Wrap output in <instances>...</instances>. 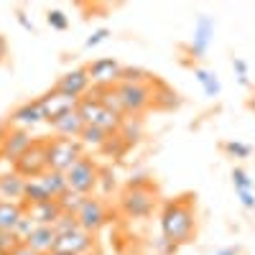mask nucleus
I'll list each match as a JSON object with an SVG mask.
<instances>
[{"label":"nucleus","instance_id":"nucleus-38","mask_svg":"<svg viewBox=\"0 0 255 255\" xmlns=\"http://www.w3.org/2000/svg\"><path fill=\"white\" fill-rule=\"evenodd\" d=\"M238 199L245 209H255V194L253 191H238Z\"/></svg>","mask_w":255,"mask_h":255},{"label":"nucleus","instance_id":"nucleus-25","mask_svg":"<svg viewBox=\"0 0 255 255\" xmlns=\"http://www.w3.org/2000/svg\"><path fill=\"white\" fill-rule=\"evenodd\" d=\"M110 140V133H105L102 128H97V125H84V130H82V135H79V143L82 145H87V148H105V143Z\"/></svg>","mask_w":255,"mask_h":255},{"label":"nucleus","instance_id":"nucleus-41","mask_svg":"<svg viewBox=\"0 0 255 255\" xmlns=\"http://www.w3.org/2000/svg\"><path fill=\"white\" fill-rule=\"evenodd\" d=\"M100 179H105L102 184H105V191H108L110 186H115V176L110 179V171H102V168H100Z\"/></svg>","mask_w":255,"mask_h":255},{"label":"nucleus","instance_id":"nucleus-44","mask_svg":"<svg viewBox=\"0 0 255 255\" xmlns=\"http://www.w3.org/2000/svg\"><path fill=\"white\" fill-rule=\"evenodd\" d=\"M248 105H250V110L255 113V92H253V97H250V102H248Z\"/></svg>","mask_w":255,"mask_h":255},{"label":"nucleus","instance_id":"nucleus-26","mask_svg":"<svg viewBox=\"0 0 255 255\" xmlns=\"http://www.w3.org/2000/svg\"><path fill=\"white\" fill-rule=\"evenodd\" d=\"M128 145L130 143H135L140 135H143V123H140V118H125L123 120V125H120V133H118Z\"/></svg>","mask_w":255,"mask_h":255},{"label":"nucleus","instance_id":"nucleus-13","mask_svg":"<svg viewBox=\"0 0 255 255\" xmlns=\"http://www.w3.org/2000/svg\"><path fill=\"white\" fill-rule=\"evenodd\" d=\"M38 105H41V110H44V120L46 123H54L56 118H61L64 113H72L79 108V100L74 97H67V95H61L51 87V92L46 95H41L38 97Z\"/></svg>","mask_w":255,"mask_h":255},{"label":"nucleus","instance_id":"nucleus-4","mask_svg":"<svg viewBox=\"0 0 255 255\" xmlns=\"http://www.w3.org/2000/svg\"><path fill=\"white\" fill-rule=\"evenodd\" d=\"M13 171H15L18 176H23L26 181L44 176V174L49 171V140L36 138L33 145L13 163Z\"/></svg>","mask_w":255,"mask_h":255},{"label":"nucleus","instance_id":"nucleus-19","mask_svg":"<svg viewBox=\"0 0 255 255\" xmlns=\"http://www.w3.org/2000/svg\"><path fill=\"white\" fill-rule=\"evenodd\" d=\"M26 217V204L23 202H8L0 199V230L15 232L18 222Z\"/></svg>","mask_w":255,"mask_h":255},{"label":"nucleus","instance_id":"nucleus-7","mask_svg":"<svg viewBox=\"0 0 255 255\" xmlns=\"http://www.w3.org/2000/svg\"><path fill=\"white\" fill-rule=\"evenodd\" d=\"M67 184L72 191L82 197H92V191L100 186V168L90 156H82L69 171H67Z\"/></svg>","mask_w":255,"mask_h":255},{"label":"nucleus","instance_id":"nucleus-20","mask_svg":"<svg viewBox=\"0 0 255 255\" xmlns=\"http://www.w3.org/2000/svg\"><path fill=\"white\" fill-rule=\"evenodd\" d=\"M23 191H26V179L23 176H18L15 171L0 176V199L23 202Z\"/></svg>","mask_w":255,"mask_h":255},{"label":"nucleus","instance_id":"nucleus-33","mask_svg":"<svg viewBox=\"0 0 255 255\" xmlns=\"http://www.w3.org/2000/svg\"><path fill=\"white\" fill-rule=\"evenodd\" d=\"M33 227H36V222H33V217L26 212V217L20 220V222H18V227H15V238H18L20 243H23V240L31 235V232H33Z\"/></svg>","mask_w":255,"mask_h":255},{"label":"nucleus","instance_id":"nucleus-10","mask_svg":"<svg viewBox=\"0 0 255 255\" xmlns=\"http://www.w3.org/2000/svg\"><path fill=\"white\" fill-rule=\"evenodd\" d=\"M90 87H92V79L87 74V67H77V69L64 72L56 79V84H54L56 92L67 95V97H74V100H82L84 95L90 92Z\"/></svg>","mask_w":255,"mask_h":255},{"label":"nucleus","instance_id":"nucleus-1","mask_svg":"<svg viewBox=\"0 0 255 255\" xmlns=\"http://www.w3.org/2000/svg\"><path fill=\"white\" fill-rule=\"evenodd\" d=\"M194 197L184 194L171 202H166L161 209V238L171 245H186L197 235V212H194Z\"/></svg>","mask_w":255,"mask_h":255},{"label":"nucleus","instance_id":"nucleus-16","mask_svg":"<svg viewBox=\"0 0 255 255\" xmlns=\"http://www.w3.org/2000/svg\"><path fill=\"white\" fill-rule=\"evenodd\" d=\"M28 248H33L41 255H49L54 250H59V232L54 230V225H36L33 232L23 240Z\"/></svg>","mask_w":255,"mask_h":255},{"label":"nucleus","instance_id":"nucleus-22","mask_svg":"<svg viewBox=\"0 0 255 255\" xmlns=\"http://www.w3.org/2000/svg\"><path fill=\"white\" fill-rule=\"evenodd\" d=\"M54 197L49 194V189L44 186L41 179H31L26 181V191H23V204L26 207H33V204H44V202H51Z\"/></svg>","mask_w":255,"mask_h":255},{"label":"nucleus","instance_id":"nucleus-17","mask_svg":"<svg viewBox=\"0 0 255 255\" xmlns=\"http://www.w3.org/2000/svg\"><path fill=\"white\" fill-rule=\"evenodd\" d=\"M49 128L56 133V138H77L79 140V135L84 130V120L77 110H72V113H64L61 118H56L54 123H49Z\"/></svg>","mask_w":255,"mask_h":255},{"label":"nucleus","instance_id":"nucleus-12","mask_svg":"<svg viewBox=\"0 0 255 255\" xmlns=\"http://www.w3.org/2000/svg\"><path fill=\"white\" fill-rule=\"evenodd\" d=\"M87 74L95 87H113L123 77V64L118 59H95L87 64Z\"/></svg>","mask_w":255,"mask_h":255},{"label":"nucleus","instance_id":"nucleus-15","mask_svg":"<svg viewBox=\"0 0 255 255\" xmlns=\"http://www.w3.org/2000/svg\"><path fill=\"white\" fill-rule=\"evenodd\" d=\"M92 248H95V235L87 230H82V227L59 235V250H64V253L87 255V253H92Z\"/></svg>","mask_w":255,"mask_h":255},{"label":"nucleus","instance_id":"nucleus-6","mask_svg":"<svg viewBox=\"0 0 255 255\" xmlns=\"http://www.w3.org/2000/svg\"><path fill=\"white\" fill-rule=\"evenodd\" d=\"M77 113L82 115L84 125H97V128H102L105 133H110V135H118V133H120V125H123V120H125V118L115 115L113 110L102 108V105H100L97 100H92V97H82Z\"/></svg>","mask_w":255,"mask_h":255},{"label":"nucleus","instance_id":"nucleus-21","mask_svg":"<svg viewBox=\"0 0 255 255\" xmlns=\"http://www.w3.org/2000/svg\"><path fill=\"white\" fill-rule=\"evenodd\" d=\"M194 77H197V82L202 84V90H204V95H207L209 100H215V97L222 95V84H220V77H217L215 72H209V69H204V67H194Z\"/></svg>","mask_w":255,"mask_h":255},{"label":"nucleus","instance_id":"nucleus-37","mask_svg":"<svg viewBox=\"0 0 255 255\" xmlns=\"http://www.w3.org/2000/svg\"><path fill=\"white\" fill-rule=\"evenodd\" d=\"M125 148H128V143H125L120 135H110V140L105 143L102 151H108V153H113V156H120V153H125Z\"/></svg>","mask_w":255,"mask_h":255},{"label":"nucleus","instance_id":"nucleus-29","mask_svg":"<svg viewBox=\"0 0 255 255\" xmlns=\"http://www.w3.org/2000/svg\"><path fill=\"white\" fill-rule=\"evenodd\" d=\"M82 202H84V197L82 194H77V191H67V194H64L61 199H59V204H61V209L67 212V215H77V209L82 207Z\"/></svg>","mask_w":255,"mask_h":255},{"label":"nucleus","instance_id":"nucleus-18","mask_svg":"<svg viewBox=\"0 0 255 255\" xmlns=\"http://www.w3.org/2000/svg\"><path fill=\"white\" fill-rule=\"evenodd\" d=\"M26 212L33 217L36 225H56V222L61 220V215H67V212L61 209L59 199H51V202H44V204L26 207Z\"/></svg>","mask_w":255,"mask_h":255},{"label":"nucleus","instance_id":"nucleus-28","mask_svg":"<svg viewBox=\"0 0 255 255\" xmlns=\"http://www.w3.org/2000/svg\"><path fill=\"white\" fill-rule=\"evenodd\" d=\"M232 184H235V191H253L255 189V181L248 176L245 168H232Z\"/></svg>","mask_w":255,"mask_h":255},{"label":"nucleus","instance_id":"nucleus-11","mask_svg":"<svg viewBox=\"0 0 255 255\" xmlns=\"http://www.w3.org/2000/svg\"><path fill=\"white\" fill-rule=\"evenodd\" d=\"M41 123H46V120H44V110H41V105H38V97L28 100V102H20L5 118L8 128H20V130H28V133H31V128H36Z\"/></svg>","mask_w":255,"mask_h":255},{"label":"nucleus","instance_id":"nucleus-46","mask_svg":"<svg viewBox=\"0 0 255 255\" xmlns=\"http://www.w3.org/2000/svg\"><path fill=\"white\" fill-rule=\"evenodd\" d=\"M0 161H3V153H0Z\"/></svg>","mask_w":255,"mask_h":255},{"label":"nucleus","instance_id":"nucleus-23","mask_svg":"<svg viewBox=\"0 0 255 255\" xmlns=\"http://www.w3.org/2000/svg\"><path fill=\"white\" fill-rule=\"evenodd\" d=\"M41 181H44V186L49 189V194L54 197V199H61L64 194L69 191V184H67V174H61V171H49L44 174V176H38Z\"/></svg>","mask_w":255,"mask_h":255},{"label":"nucleus","instance_id":"nucleus-2","mask_svg":"<svg viewBox=\"0 0 255 255\" xmlns=\"http://www.w3.org/2000/svg\"><path fill=\"white\" fill-rule=\"evenodd\" d=\"M156 189L151 186V181L148 179H138V181H130L128 184V189L123 191V197H120V209L125 212V217H130V220H143L148 217L151 212L156 209Z\"/></svg>","mask_w":255,"mask_h":255},{"label":"nucleus","instance_id":"nucleus-42","mask_svg":"<svg viewBox=\"0 0 255 255\" xmlns=\"http://www.w3.org/2000/svg\"><path fill=\"white\" fill-rule=\"evenodd\" d=\"M5 59H8V41H5V36H0V64Z\"/></svg>","mask_w":255,"mask_h":255},{"label":"nucleus","instance_id":"nucleus-36","mask_svg":"<svg viewBox=\"0 0 255 255\" xmlns=\"http://www.w3.org/2000/svg\"><path fill=\"white\" fill-rule=\"evenodd\" d=\"M232 69H235V74H238V82L243 84V87H248L250 79H248V64H245V59L235 56V59H232Z\"/></svg>","mask_w":255,"mask_h":255},{"label":"nucleus","instance_id":"nucleus-47","mask_svg":"<svg viewBox=\"0 0 255 255\" xmlns=\"http://www.w3.org/2000/svg\"><path fill=\"white\" fill-rule=\"evenodd\" d=\"M87 255H92V253H87Z\"/></svg>","mask_w":255,"mask_h":255},{"label":"nucleus","instance_id":"nucleus-14","mask_svg":"<svg viewBox=\"0 0 255 255\" xmlns=\"http://www.w3.org/2000/svg\"><path fill=\"white\" fill-rule=\"evenodd\" d=\"M212 41H215V20L209 15H199L197 26H194V36H191V44H189V56L202 59L209 51Z\"/></svg>","mask_w":255,"mask_h":255},{"label":"nucleus","instance_id":"nucleus-3","mask_svg":"<svg viewBox=\"0 0 255 255\" xmlns=\"http://www.w3.org/2000/svg\"><path fill=\"white\" fill-rule=\"evenodd\" d=\"M156 82H118V92L125 108V118H140L156 100Z\"/></svg>","mask_w":255,"mask_h":255},{"label":"nucleus","instance_id":"nucleus-30","mask_svg":"<svg viewBox=\"0 0 255 255\" xmlns=\"http://www.w3.org/2000/svg\"><path fill=\"white\" fill-rule=\"evenodd\" d=\"M156 77L153 74H148L145 69H138V67H123V77L120 82H153Z\"/></svg>","mask_w":255,"mask_h":255},{"label":"nucleus","instance_id":"nucleus-45","mask_svg":"<svg viewBox=\"0 0 255 255\" xmlns=\"http://www.w3.org/2000/svg\"><path fill=\"white\" fill-rule=\"evenodd\" d=\"M49 255H72V253H64V250H54V253H49Z\"/></svg>","mask_w":255,"mask_h":255},{"label":"nucleus","instance_id":"nucleus-35","mask_svg":"<svg viewBox=\"0 0 255 255\" xmlns=\"http://www.w3.org/2000/svg\"><path fill=\"white\" fill-rule=\"evenodd\" d=\"M77 227H79V222H77L74 215H61V220L54 225V230L59 232V235H64V232H72V230H77Z\"/></svg>","mask_w":255,"mask_h":255},{"label":"nucleus","instance_id":"nucleus-24","mask_svg":"<svg viewBox=\"0 0 255 255\" xmlns=\"http://www.w3.org/2000/svg\"><path fill=\"white\" fill-rule=\"evenodd\" d=\"M181 105V100H179V95L168 87V84H163V82H156V100H153V108H158V110H174V108H179Z\"/></svg>","mask_w":255,"mask_h":255},{"label":"nucleus","instance_id":"nucleus-43","mask_svg":"<svg viewBox=\"0 0 255 255\" xmlns=\"http://www.w3.org/2000/svg\"><path fill=\"white\" fill-rule=\"evenodd\" d=\"M217 255H240V250L238 248H222V250H217Z\"/></svg>","mask_w":255,"mask_h":255},{"label":"nucleus","instance_id":"nucleus-39","mask_svg":"<svg viewBox=\"0 0 255 255\" xmlns=\"http://www.w3.org/2000/svg\"><path fill=\"white\" fill-rule=\"evenodd\" d=\"M15 18H18V23H20V26H23V28H26L28 33H38V31H36V26H33V23H31V20L26 18V13H23V10H18V13H15Z\"/></svg>","mask_w":255,"mask_h":255},{"label":"nucleus","instance_id":"nucleus-32","mask_svg":"<svg viewBox=\"0 0 255 255\" xmlns=\"http://www.w3.org/2000/svg\"><path fill=\"white\" fill-rule=\"evenodd\" d=\"M18 245H20V240L15 238V232H5V230H0V255H10Z\"/></svg>","mask_w":255,"mask_h":255},{"label":"nucleus","instance_id":"nucleus-5","mask_svg":"<svg viewBox=\"0 0 255 255\" xmlns=\"http://www.w3.org/2000/svg\"><path fill=\"white\" fill-rule=\"evenodd\" d=\"M84 156V145L77 138H49V168L67 174Z\"/></svg>","mask_w":255,"mask_h":255},{"label":"nucleus","instance_id":"nucleus-8","mask_svg":"<svg viewBox=\"0 0 255 255\" xmlns=\"http://www.w3.org/2000/svg\"><path fill=\"white\" fill-rule=\"evenodd\" d=\"M77 222L82 230H87V232H100L105 225L110 222V212H108V204H105L100 197H84L82 207L77 209Z\"/></svg>","mask_w":255,"mask_h":255},{"label":"nucleus","instance_id":"nucleus-40","mask_svg":"<svg viewBox=\"0 0 255 255\" xmlns=\"http://www.w3.org/2000/svg\"><path fill=\"white\" fill-rule=\"evenodd\" d=\"M10 255H41V253H36V250H33V248H28L26 243H20V245H18V248H15Z\"/></svg>","mask_w":255,"mask_h":255},{"label":"nucleus","instance_id":"nucleus-27","mask_svg":"<svg viewBox=\"0 0 255 255\" xmlns=\"http://www.w3.org/2000/svg\"><path fill=\"white\" fill-rule=\"evenodd\" d=\"M222 151L232 158H248L253 153V145H248L243 140H227V143H222Z\"/></svg>","mask_w":255,"mask_h":255},{"label":"nucleus","instance_id":"nucleus-9","mask_svg":"<svg viewBox=\"0 0 255 255\" xmlns=\"http://www.w3.org/2000/svg\"><path fill=\"white\" fill-rule=\"evenodd\" d=\"M33 140L36 138H31L28 130H20V128H8L5 125L3 135H0V153H3V161L15 163L33 145Z\"/></svg>","mask_w":255,"mask_h":255},{"label":"nucleus","instance_id":"nucleus-31","mask_svg":"<svg viewBox=\"0 0 255 255\" xmlns=\"http://www.w3.org/2000/svg\"><path fill=\"white\" fill-rule=\"evenodd\" d=\"M46 23H49L54 31H67V28H69V18H67V13H64V10L51 8V10L46 13Z\"/></svg>","mask_w":255,"mask_h":255},{"label":"nucleus","instance_id":"nucleus-34","mask_svg":"<svg viewBox=\"0 0 255 255\" xmlns=\"http://www.w3.org/2000/svg\"><path fill=\"white\" fill-rule=\"evenodd\" d=\"M110 38V28H97V31H92L90 36H87V41H84V49H95V46H100L102 41H108Z\"/></svg>","mask_w":255,"mask_h":255}]
</instances>
